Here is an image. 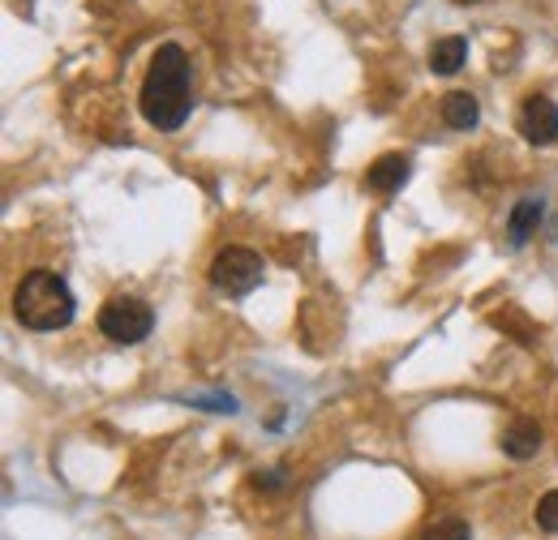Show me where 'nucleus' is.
Instances as JSON below:
<instances>
[{"label": "nucleus", "instance_id": "1a4fd4ad", "mask_svg": "<svg viewBox=\"0 0 558 540\" xmlns=\"http://www.w3.org/2000/svg\"><path fill=\"white\" fill-rule=\"evenodd\" d=\"M477 116H482V108H477V99H473L469 90H451V95L442 99V121H447L451 130H473Z\"/></svg>", "mask_w": 558, "mask_h": 540}, {"label": "nucleus", "instance_id": "7ed1b4c3", "mask_svg": "<svg viewBox=\"0 0 558 540\" xmlns=\"http://www.w3.org/2000/svg\"><path fill=\"white\" fill-rule=\"evenodd\" d=\"M263 258L254 254V249H241V245H232V249H223L215 262H210V283H215V292H223V296H250L258 283H263Z\"/></svg>", "mask_w": 558, "mask_h": 540}, {"label": "nucleus", "instance_id": "9b49d317", "mask_svg": "<svg viewBox=\"0 0 558 540\" xmlns=\"http://www.w3.org/2000/svg\"><path fill=\"white\" fill-rule=\"evenodd\" d=\"M421 540H473V532H469V524H464V519L442 515V519H434V524L421 532Z\"/></svg>", "mask_w": 558, "mask_h": 540}, {"label": "nucleus", "instance_id": "423d86ee", "mask_svg": "<svg viewBox=\"0 0 558 540\" xmlns=\"http://www.w3.org/2000/svg\"><path fill=\"white\" fill-rule=\"evenodd\" d=\"M404 181H409V159H404V155H383V159H374L369 172H365V185H369L374 194H396Z\"/></svg>", "mask_w": 558, "mask_h": 540}, {"label": "nucleus", "instance_id": "f8f14e48", "mask_svg": "<svg viewBox=\"0 0 558 540\" xmlns=\"http://www.w3.org/2000/svg\"><path fill=\"white\" fill-rule=\"evenodd\" d=\"M537 528L558 532V489H555V493H546V498L537 502Z\"/></svg>", "mask_w": 558, "mask_h": 540}, {"label": "nucleus", "instance_id": "f257e3e1", "mask_svg": "<svg viewBox=\"0 0 558 540\" xmlns=\"http://www.w3.org/2000/svg\"><path fill=\"white\" fill-rule=\"evenodd\" d=\"M142 116L159 130V134H177L190 116V57L177 44H163L150 69L142 77Z\"/></svg>", "mask_w": 558, "mask_h": 540}, {"label": "nucleus", "instance_id": "39448f33", "mask_svg": "<svg viewBox=\"0 0 558 540\" xmlns=\"http://www.w3.org/2000/svg\"><path fill=\"white\" fill-rule=\"evenodd\" d=\"M520 137L533 142V146H550L558 137V108L546 95H529L524 108H520Z\"/></svg>", "mask_w": 558, "mask_h": 540}, {"label": "nucleus", "instance_id": "6e6552de", "mask_svg": "<svg viewBox=\"0 0 558 540\" xmlns=\"http://www.w3.org/2000/svg\"><path fill=\"white\" fill-rule=\"evenodd\" d=\"M464 61H469V44L460 39V35H447V39H438L434 48H429V69L434 73H460L464 69Z\"/></svg>", "mask_w": 558, "mask_h": 540}, {"label": "nucleus", "instance_id": "9d476101", "mask_svg": "<svg viewBox=\"0 0 558 540\" xmlns=\"http://www.w3.org/2000/svg\"><path fill=\"white\" fill-rule=\"evenodd\" d=\"M537 223H542V202H537V198L515 202L511 219H507V241H511V245H524V241L533 236V228H537Z\"/></svg>", "mask_w": 558, "mask_h": 540}, {"label": "nucleus", "instance_id": "20e7f679", "mask_svg": "<svg viewBox=\"0 0 558 540\" xmlns=\"http://www.w3.org/2000/svg\"><path fill=\"white\" fill-rule=\"evenodd\" d=\"M99 331L112 339V343H142V339L155 331V314H150V305L138 300V296H112L99 309Z\"/></svg>", "mask_w": 558, "mask_h": 540}, {"label": "nucleus", "instance_id": "0eeeda50", "mask_svg": "<svg viewBox=\"0 0 558 540\" xmlns=\"http://www.w3.org/2000/svg\"><path fill=\"white\" fill-rule=\"evenodd\" d=\"M502 451H507L511 459H533V455L542 451V429H537L533 420H515V425L502 433Z\"/></svg>", "mask_w": 558, "mask_h": 540}, {"label": "nucleus", "instance_id": "f03ea898", "mask_svg": "<svg viewBox=\"0 0 558 540\" xmlns=\"http://www.w3.org/2000/svg\"><path fill=\"white\" fill-rule=\"evenodd\" d=\"M73 309H77V300L57 270H31V274H22V283L13 292V318L39 335L65 331L73 322Z\"/></svg>", "mask_w": 558, "mask_h": 540}]
</instances>
